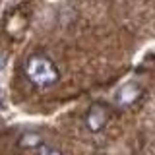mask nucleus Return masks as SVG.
Returning <instances> with one entry per match:
<instances>
[{
  "label": "nucleus",
  "mask_w": 155,
  "mask_h": 155,
  "mask_svg": "<svg viewBox=\"0 0 155 155\" xmlns=\"http://www.w3.org/2000/svg\"><path fill=\"white\" fill-rule=\"evenodd\" d=\"M37 155H64V151L56 147V145H51V143H41L37 147Z\"/></svg>",
  "instance_id": "obj_5"
},
{
  "label": "nucleus",
  "mask_w": 155,
  "mask_h": 155,
  "mask_svg": "<svg viewBox=\"0 0 155 155\" xmlns=\"http://www.w3.org/2000/svg\"><path fill=\"white\" fill-rule=\"evenodd\" d=\"M140 95H142V89L136 84H126L116 93V103H118V107H132L140 99Z\"/></svg>",
  "instance_id": "obj_3"
},
{
  "label": "nucleus",
  "mask_w": 155,
  "mask_h": 155,
  "mask_svg": "<svg viewBox=\"0 0 155 155\" xmlns=\"http://www.w3.org/2000/svg\"><path fill=\"white\" fill-rule=\"evenodd\" d=\"M23 76L27 78L29 84H33L39 89H48V87L56 85L60 81V70L52 62V58H48L41 52L27 56L23 62Z\"/></svg>",
  "instance_id": "obj_1"
},
{
  "label": "nucleus",
  "mask_w": 155,
  "mask_h": 155,
  "mask_svg": "<svg viewBox=\"0 0 155 155\" xmlns=\"http://www.w3.org/2000/svg\"><path fill=\"white\" fill-rule=\"evenodd\" d=\"M109 120H110V107L107 103H101V101L93 103L84 114V124L91 134L103 132L107 124H109Z\"/></svg>",
  "instance_id": "obj_2"
},
{
  "label": "nucleus",
  "mask_w": 155,
  "mask_h": 155,
  "mask_svg": "<svg viewBox=\"0 0 155 155\" xmlns=\"http://www.w3.org/2000/svg\"><path fill=\"white\" fill-rule=\"evenodd\" d=\"M41 143H45V140H43L39 134H35V132H27V134H23L21 138L18 140V145L21 149H37Z\"/></svg>",
  "instance_id": "obj_4"
}]
</instances>
